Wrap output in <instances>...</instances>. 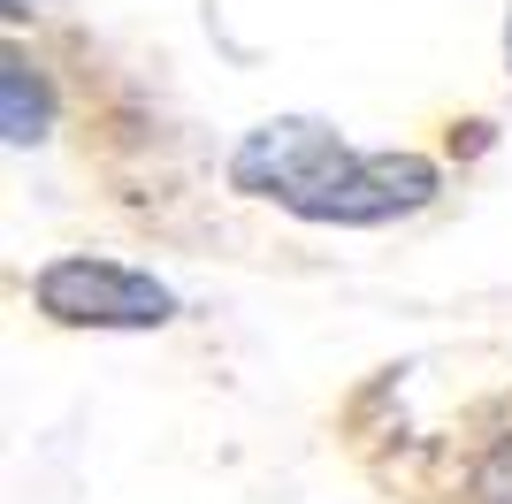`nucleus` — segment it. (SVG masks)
Returning <instances> with one entry per match:
<instances>
[{
	"mask_svg": "<svg viewBox=\"0 0 512 504\" xmlns=\"http://www.w3.org/2000/svg\"><path fill=\"white\" fill-rule=\"evenodd\" d=\"M474 504H512V436H497L474 459Z\"/></svg>",
	"mask_w": 512,
	"mask_h": 504,
	"instance_id": "nucleus-4",
	"label": "nucleus"
},
{
	"mask_svg": "<svg viewBox=\"0 0 512 504\" xmlns=\"http://www.w3.org/2000/svg\"><path fill=\"white\" fill-rule=\"evenodd\" d=\"M0 130H8V146L46 138V92H39V77H31V62H23V54H8V62H0Z\"/></svg>",
	"mask_w": 512,
	"mask_h": 504,
	"instance_id": "nucleus-3",
	"label": "nucleus"
},
{
	"mask_svg": "<svg viewBox=\"0 0 512 504\" xmlns=\"http://www.w3.org/2000/svg\"><path fill=\"white\" fill-rule=\"evenodd\" d=\"M31 291L54 321H77V329H161L176 314V298L153 275L115 268V260H54Z\"/></svg>",
	"mask_w": 512,
	"mask_h": 504,
	"instance_id": "nucleus-2",
	"label": "nucleus"
},
{
	"mask_svg": "<svg viewBox=\"0 0 512 504\" xmlns=\"http://www.w3.org/2000/svg\"><path fill=\"white\" fill-rule=\"evenodd\" d=\"M505 54H512V23H505Z\"/></svg>",
	"mask_w": 512,
	"mask_h": 504,
	"instance_id": "nucleus-5",
	"label": "nucleus"
},
{
	"mask_svg": "<svg viewBox=\"0 0 512 504\" xmlns=\"http://www.w3.org/2000/svg\"><path fill=\"white\" fill-rule=\"evenodd\" d=\"M237 191L276 199V207L306 214V222H390L436 199V161L421 153H352L337 130L283 115L260 123L230 161Z\"/></svg>",
	"mask_w": 512,
	"mask_h": 504,
	"instance_id": "nucleus-1",
	"label": "nucleus"
}]
</instances>
